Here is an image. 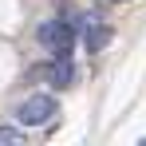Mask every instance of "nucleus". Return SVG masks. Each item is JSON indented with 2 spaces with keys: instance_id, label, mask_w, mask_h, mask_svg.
I'll return each mask as SVG.
<instances>
[{
  "instance_id": "f257e3e1",
  "label": "nucleus",
  "mask_w": 146,
  "mask_h": 146,
  "mask_svg": "<svg viewBox=\"0 0 146 146\" xmlns=\"http://www.w3.org/2000/svg\"><path fill=\"white\" fill-rule=\"evenodd\" d=\"M36 40L51 51V59H71V44H75L71 24H63V20H44V24L36 28Z\"/></svg>"
},
{
  "instance_id": "f03ea898",
  "label": "nucleus",
  "mask_w": 146,
  "mask_h": 146,
  "mask_svg": "<svg viewBox=\"0 0 146 146\" xmlns=\"http://www.w3.org/2000/svg\"><path fill=\"white\" fill-rule=\"evenodd\" d=\"M55 115V99L51 95H28L20 103V111H16V119L24 122V126H40V122H48Z\"/></svg>"
},
{
  "instance_id": "7ed1b4c3",
  "label": "nucleus",
  "mask_w": 146,
  "mask_h": 146,
  "mask_svg": "<svg viewBox=\"0 0 146 146\" xmlns=\"http://www.w3.org/2000/svg\"><path fill=\"white\" fill-rule=\"evenodd\" d=\"M48 79L55 83V87H71L75 63H71V59H51V63H48Z\"/></svg>"
},
{
  "instance_id": "20e7f679",
  "label": "nucleus",
  "mask_w": 146,
  "mask_h": 146,
  "mask_svg": "<svg viewBox=\"0 0 146 146\" xmlns=\"http://www.w3.org/2000/svg\"><path fill=\"white\" fill-rule=\"evenodd\" d=\"M107 40H111V28L91 20V24H87V48H91V51H99V48H107Z\"/></svg>"
},
{
  "instance_id": "39448f33",
  "label": "nucleus",
  "mask_w": 146,
  "mask_h": 146,
  "mask_svg": "<svg viewBox=\"0 0 146 146\" xmlns=\"http://www.w3.org/2000/svg\"><path fill=\"white\" fill-rule=\"evenodd\" d=\"M0 146H28V142H24V134H20V130L0 126Z\"/></svg>"
},
{
  "instance_id": "423d86ee",
  "label": "nucleus",
  "mask_w": 146,
  "mask_h": 146,
  "mask_svg": "<svg viewBox=\"0 0 146 146\" xmlns=\"http://www.w3.org/2000/svg\"><path fill=\"white\" fill-rule=\"evenodd\" d=\"M142 146H146V142H142Z\"/></svg>"
}]
</instances>
